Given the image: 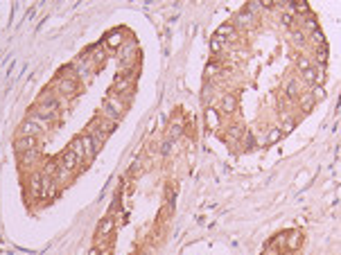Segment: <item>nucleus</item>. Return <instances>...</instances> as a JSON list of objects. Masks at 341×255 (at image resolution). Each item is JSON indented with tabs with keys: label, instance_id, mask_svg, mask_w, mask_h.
Listing matches in <instances>:
<instances>
[{
	"label": "nucleus",
	"instance_id": "1",
	"mask_svg": "<svg viewBox=\"0 0 341 255\" xmlns=\"http://www.w3.org/2000/svg\"><path fill=\"white\" fill-rule=\"evenodd\" d=\"M326 59L307 2H246L210 43L206 129L233 152L271 147L321 102Z\"/></svg>",
	"mask_w": 341,
	"mask_h": 255
},
{
	"label": "nucleus",
	"instance_id": "2",
	"mask_svg": "<svg viewBox=\"0 0 341 255\" xmlns=\"http://www.w3.org/2000/svg\"><path fill=\"white\" fill-rule=\"evenodd\" d=\"M115 127H117V122H111V120H107V118H102V115H98V118H93L91 124L86 127V136H91L93 143L102 149V145L107 143V138L111 136L113 131H115Z\"/></svg>",
	"mask_w": 341,
	"mask_h": 255
},
{
	"label": "nucleus",
	"instance_id": "3",
	"mask_svg": "<svg viewBox=\"0 0 341 255\" xmlns=\"http://www.w3.org/2000/svg\"><path fill=\"white\" fill-rule=\"evenodd\" d=\"M127 108H129L127 104L122 102L115 93H111V95H107V99L102 102V111H100V115L107 118V120H111V122H120L122 115L127 113Z\"/></svg>",
	"mask_w": 341,
	"mask_h": 255
},
{
	"label": "nucleus",
	"instance_id": "4",
	"mask_svg": "<svg viewBox=\"0 0 341 255\" xmlns=\"http://www.w3.org/2000/svg\"><path fill=\"white\" fill-rule=\"evenodd\" d=\"M57 165L61 167V170H66V172H73V174H77L79 170H82V165H84V163L79 161V156H77V154H75L73 149L68 147L64 154H61V156L57 158Z\"/></svg>",
	"mask_w": 341,
	"mask_h": 255
},
{
	"label": "nucleus",
	"instance_id": "5",
	"mask_svg": "<svg viewBox=\"0 0 341 255\" xmlns=\"http://www.w3.org/2000/svg\"><path fill=\"white\" fill-rule=\"evenodd\" d=\"M52 90L57 95H75L79 90V82H73V79H61V77H54L52 82Z\"/></svg>",
	"mask_w": 341,
	"mask_h": 255
},
{
	"label": "nucleus",
	"instance_id": "6",
	"mask_svg": "<svg viewBox=\"0 0 341 255\" xmlns=\"http://www.w3.org/2000/svg\"><path fill=\"white\" fill-rule=\"evenodd\" d=\"M18 163L20 167H27V170H34L36 165L43 163V152L41 149H32V152H25V154H18Z\"/></svg>",
	"mask_w": 341,
	"mask_h": 255
},
{
	"label": "nucleus",
	"instance_id": "7",
	"mask_svg": "<svg viewBox=\"0 0 341 255\" xmlns=\"http://www.w3.org/2000/svg\"><path fill=\"white\" fill-rule=\"evenodd\" d=\"M113 231H115V219H113V215H107L102 221H100L98 231H95V237H98V242L102 244L104 240H109V237L113 235Z\"/></svg>",
	"mask_w": 341,
	"mask_h": 255
},
{
	"label": "nucleus",
	"instance_id": "8",
	"mask_svg": "<svg viewBox=\"0 0 341 255\" xmlns=\"http://www.w3.org/2000/svg\"><path fill=\"white\" fill-rule=\"evenodd\" d=\"M14 149H16V156L25 152H32V149H39V138H32V136H16L14 138Z\"/></svg>",
	"mask_w": 341,
	"mask_h": 255
},
{
	"label": "nucleus",
	"instance_id": "9",
	"mask_svg": "<svg viewBox=\"0 0 341 255\" xmlns=\"http://www.w3.org/2000/svg\"><path fill=\"white\" fill-rule=\"evenodd\" d=\"M102 45H104V50H120L122 45H124V32H122V30L109 32V34L104 36Z\"/></svg>",
	"mask_w": 341,
	"mask_h": 255
},
{
	"label": "nucleus",
	"instance_id": "10",
	"mask_svg": "<svg viewBox=\"0 0 341 255\" xmlns=\"http://www.w3.org/2000/svg\"><path fill=\"white\" fill-rule=\"evenodd\" d=\"M41 133H43V131H41V129L36 127L34 122H29V120L25 118L23 122H20V127H18V133H16V136H32V138H39Z\"/></svg>",
	"mask_w": 341,
	"mask_h": 255
},
{
	"label": "nucleus",
	"instance_id": "11",
	"mask_svg": "<svg viewBox=\"0 0 341 255\" xmlns=\"http://www.w3.org/2000/svg\"><path fill=\"white\" fill-rule=\"evenodd\" d=\"M88 255H107V251H102V246H93Z\"/></svg>",
	"mask_w": 341,
	"mask_h": 255
}]
</instances>
